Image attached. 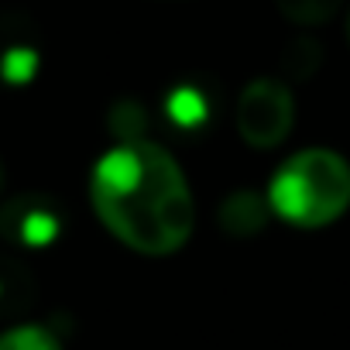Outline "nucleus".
Here are the masks:
<instances>
[{"instance_id": "f257e3e1", "label": "nucleus", "mask_w": 350, "mask_h": 350, "mask_svg": "<svg viewBox=\"0 0 350 350\" xmlns=\"http://www.w3.org/2000/svg\"><path fill=\"white\" fill-rule=\"evenodd\" d=\"M96 220L131 251L165 258L189 244L196 200L179 168L154 141H120L103 151L90 175Z\"/></svg>"}, {"instance_id": "f03ea898", "label": "nucleus", "mask_w": 350, "mask_h": 350, "mask_svg": "<svg viewBox=\"0 0 350 350\" xmlns=\"http://www.w3.org/2000/svg\"><path fill=\"white\" fill-rule=\"evenodd\" d=\"M268 210L299 230L336 224L350 210V161L333 148L295 151L271 175Z\"/></svg>"}, {"instance_id": "7ed1b4c3", "label": "nucleus", "mask_w": 350, "mask_h": 350, "mask_svg": "<svg viewBox=\"0 0 350 350\" xmlns=\"http://www.w3.org/2000/svg\"><path fill=\"white\" fill-rule=\"evenodd\" d=\"M295 124V100L282 79L261 76L237 96V134L251 148H278Z\"/></svg>"}, {"instance_id": "20e7f679", "label": "nucleus", "mask_w": 350, "mask_h": 350, "mask_svg": "<svg viewBox=\"0 0 350 350\" xmlns=\"http://www.w3.org/2000/svg\"><path fill=\"white\" fill-rule=\"evenodd\" d=\"M0 227L8 230L11 241L18 244H31V247H42V244H52L59 237V210L52 206H38V200H14L0 210Z\"/></svg>"}, {"instance_id": "39448f33", "label": "nucleus", "mask_w": 350, "mask_h": 350, "mask_svg": "<svg viewBox=\"0 0 350 350\" xmlns=\"http://www.w3.org/2000/svg\"><path fill=\"white\" fill-rule=\"evenodd\" d=\"M268 213H271L268 210V200L261 203L254 193H234L224 203V210H220V224L234 237H251V234H258L265 227V217Z\"/></svg>"}, {"instance_id": "423d86ee", "label": "nucleus", "mask_w": 350, "mask_h": 350, "mask_svg": "<svg viewBox=\"0 0 350 350\" xmlns=\"http://www.w3.org/2000/svg\"><path fill=\"white\" fill-rule=\"evenodd\" d=\"M343 0H275V8L282 11V18H288L292 25L312 28V25H326Z\"/></svg>"}, {"instance_id": "0eeeda50", "label": "nucleus", "mask_w": 350, "mask_h": 350, "mask_svg": "<svg viewBox=\"0 0 350 350\" xmlns=\"http://www.w3.org/2000/svg\"><path fill=\"white\" fill-rule=\"evenodd\" d=\"M0 350H62V343L49 326L25 323V326H14L8 333H0Z\"/></svg>"}, {"instance_id": "6e6552de", "label": "nucleus", "mask_w": 350, "mask_h": 350, "mask_svg": "<svg viewBox=\"0 0 350 350\" xmlns=\"http://www.w3.org/2000/svg\"><path fill=\"white\" fill-rule=\"evenodd\" d=\"M343 31H347V42H350V11H347V25H343Z\"/></svg>"}, {"instance_id": "1a4fd4ad", "label": "nucleus", "mask_w": 350, "mask_h": 350, "mask_svg": "<svg viewBox=\"0 0 350 350\" xmlns=\"http://www.w3.org/2000/svg\"><path fill=\"white\" fill-rule=\"evenodd\" d=\"M0 183H4V165H0Z\"/></svg>"}]
</instances>
